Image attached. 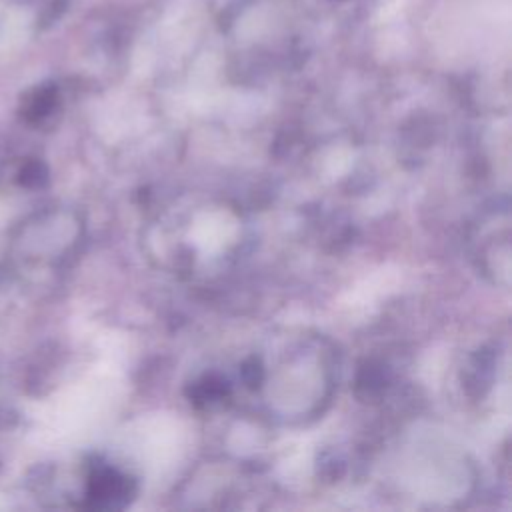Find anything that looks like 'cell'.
I'll return each instance as SVG.
<instances>
[{
	"label": "cell",
	"instance_id": "1",
	"mask_svg": "<svg viewBox=\"0 0 512 512\" xmlns=\"http://www.w3.org/2000/svg\"><path fill=\"white\" fill-rule=\"evenodd\" d=\"M272 356L256 354L260 380L252 394H260L270 418L302 422L316 418L334 388V350L318 334L282 336Z\"/></svg>",
	"mask_w": 512,
	"mask_h": 512
},
{
	"label": "cell",
	"instance_id": "2",
	"mask_svg": "<svg viewBox=\"0 0 512 512\" xmlns=\"http://www.w3.org/2000/svg\"><path fill=\"white\" fill-rule=\"evenodd\" d=\"M182 208L156 222V228H162L158 230L162 266L196 276L232 262L244 242L240 214L228 206Z\"/></svg>",
	"mask_w": 512,
	"mask_h": 512
},
{
	"label": "cell",
	"instance_id": "3",
	"mask_svg": "<svg viewBox=\"0 0 512 512\" xmlns=\"http://www.w3.org/2000/svg\"><path fill=\"white\" fill-rule=\"evenodd\" d=\"M134 494H136V482L128 474L104 464L92 470L88 480V498L94 508H104V510L124 508Z\"/></svg>",
	"mask_w": 512,
	"mask_h": 512
},
{
	"label": "cell",
	"instance_id": "4",
	"mask_svg": "<svg viewBox=\"0 0 512 512\" xmlns=\"http://www.w3.org/2000/svg\"><path fill=\"white\" fill-rule=\"evenodd\" d=\"M186 394L194 406L210 408L232 396V384L218 372H206L188 384Z\"/></svg>",
	"mask_w": 512,
	"mask_h": 512
},
{
	"label": "cell",
	"instance_id": "5",
	"mask_svg": "<svg viewBox=\"0 0 512 512\" xmlns=\"http://www.w3.org/2000/svg\"><path fill=\"white\" fill-rule=\"evenodd\" d=\"M388 384V372L378 362H366L356 378V394L364 400L378 398Z\"/></svg>",
	"mask_w": 512,
	"mask_h": 512
}]
</instances>
